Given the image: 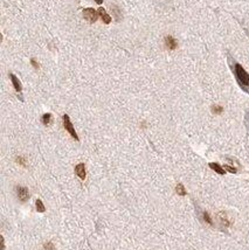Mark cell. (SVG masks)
I'll return each instance as SVG.
<instances>
[{
    "instance_id": "cell-1",
    "label": "cell",
    "mask_w": 249,
    "mask_h": 250,
    "mask_svg": "<svg viewBox=\"0 0 249 250\" xmlns=\"http://www.w3.org/2000/svg\"><path fill=\"white\" fill-rule=\"evenodd\" d=\"M235 75H236V78H237V81L239 83L241 84V87H248L249 86V75L248 72L244 70L242 66L239 64V63H236L235 64Z\"/></svg>"
},
{
    "instance_id": "cell-2",
    "label": "cell",
    "mask_w": 249,
    "mask_h": 250,
    "mask_svg": "<svg viewBox=\"0 0 249 250\" xmlns=\"http://www.w3.org/2000/svg\"><path fill=\"white\" fill-rule=\"evenodd\" d=\"M63 125H64V127H66V130L70 133L73 138L75 140H78V136H77L76 131L74 129V126H73L72 122H70V118H69V116L68 115H64L63 116Z\"/></svg>"
},
{
    "instance_id": "cell-3",
    "label": "cell",
    "mask_w": 249,
    "mask_h": 250,
    "mask_svg": "<svg viewBox=\"0 0 249 250\" xmlns=\"http://www.w3.org/2000/svg\"><path fill=\"white\" fill-rule=\"evenodd\" d=\"M83 16L84 19H87L90 24H94L96 22V20L98 18V12H96L94 8H84L83 10Z\"/></svg>"
},
{
    "instance_id": "cell-4",
    "label": "cell",
    "mask_w": 249,
    "mask_h": 250,
    "mask_svg": "<svg viewBox=\"0 0 249 250\" xmlns=\"http://www.w3.org/2000/svg\"><path fill=\"white\" fill-rule=\"evenodd\" d=\"M16 194H18V197H19V200L21 201H26L27 199L29 197V193H28V189L26 187H21V186H18L16 187Z\"/></svg>"
},
{
    "instance_id": "cell-5",
    "label": "cell",
    "mask_w": 249,
    "mask_h": 250,
    "mask_svg": "<svg viewBox=\"0 0 249 250\" xmlns=\"http://www.w3.org/2000/svg\"><path fill=\"white\" fill-rule=\"evenodd\" d=\"M165 44H166V47H167L168 49H171V50H174L178 46L176 39L173 38V36H171V35L165 36Z\"/></svg>"
},
{
    "instance_id": "cell-6",
    "label": "cell",
    "mask_w": 249,
    "mask_h": 250,
    "mask_svg": "<svg viewBox=\"0 0 249 250\" xmlns=\"http://www.w3.org/2000/svg\"><path fill=\"white\" fill-rule=\"evenodd\" d=\"M75 172H76L80 179H82V180L86 179V166H84V164H78L75 167Z\"/></svg>"
},
{
    "instance_id": "cell-7",
    "label": "cell",
    "mask_w": 249,
    "mask_h": 250,
    "mask_svg": "<svg viewBox=\"0 0 249 250\" xmlns=\"http://www.w3.org/2000/svg\"><path fill=\"white\" fill-rule=\"evenodd\" d=\"M98 15L102 18V20H103V22H104V24L108 25V24H110V22H111V16L108 14V13H106L104 8H102V7H101V8H98Z\"/></svg>"
},
{
    "instance_id": "cell-8",
    "label": "cell",
    "mask_w": 249,
    "mask_h": 250,
    "mask_svg": "<svg viewBox=\"0 0 249 250\" xmlns=\"http://www.w3.org/2000/svg\"><path fill=\"white\" fill-rule=\"evenodd\" d=\"M10 77H11V80H12V83H13V86H14V89L16 90L18 92H20L21 91V83H20V81L16 78V76L15 75H13V74H10Z\"/></svg>"
},
{
    "instance_id": "cell-9",
    "label": "cell",
    "mask_w": 249,
    "mask_h": 250,
    "mask_svg": "<svg viewBox=\"0 0 249 250\" xmlns=\"http://www.w3.org/2000/svg\"><path fill=\"white\" fill-rule=\"evenodd\" d=\"M209 167H211L212 169H214L216 173H219V174H225V169H222L220 165L219 164H216V163H211L209 164Z\"/></svg>"
},
{
    "instance_id": "cell-10",
    "label": "cell",
    "mask_w": 249,
    "mask_h": 250,
    "mask_svg": "<svg viewBox=\"0 0 249 250\" xmlns=\"http://www.w3.org/2000/svg\"><path fill=\"white\" fill-rule=\"evenodd\" d=\"M52 122V115L50 113H45L42 116V123L45 125H49Z\"/></svg>"
},
{
    "instance_id": "cell-11",
    "label": "cell",
    "mask_w": 249,
    "mask_h": 250,
    "mask_svg": "<svg viewBox=\"0 0 249 250\" xmlns=\"http://www.w3.org/2000/svg\"><path fill=\"white\" fill-rule=\"evenodd\" d=\"M176 192L179 194V195H185L186 194V191H185V188H184V186H182L181 183H178L177 187H176Z\"/></svg>"
},
{
    "instance_id": "cell-12",
    "label": "cell",
    "mask_w": 249,
    "mask_h": 250,
    "mask_svg": "<svg viewBox=\"0 0 249 250\" xmlns=\"http://www.w3.org/2000/svg\"><path fill=\"white\" fill-rule=\"evenodd\" d=\"M35 206H36L38 212L43 213L45 211H46V208H45V206H43V203H42V201H41V200H36V202H35Z\"/></svg>"
},
{
    "instance_id": "cell-13",
    "label": "cell",
    "mask_w": 249,
    "mask_h": 250,
    "mask_svg": "<svg viewBox=\"0 0 249 250\" xmlns=\"http://www.w3.org/2000/svg\"><path fill=\"white\" fill-rule=\"evenodd\" d=\"M212 111H213L214 113H216V115H219V113H221V112L223 111V109H222V106H220V105H213L212 106Z\"/></svg>"
},
{
    "instance_id": "cell-14",
    "label": "cell",
    "mask_w": 249,
    "mask_h": 250,
    "mask_svg": "<svg viewBox=\"0 0 249 250\" xmlns=\"http://www.w3.org/2000/svg\"><path fill=\"white\" fill-rule=\"evenodd\" d=\"M204 220H205V221H206L208 225H213V222H212L211 217H209V215H208V213H207V212L204 213Z\"/></svg>"
},
{
    "instance_id": "cell-15",
    "label": "cell",
    "mask_w": 249,
    "mask_h": 250,
    "mask_svg": "<svg viewBox=\"0 0 249 250\" xmlns=\"http://www.w3.org/2000/svg\"><path fill=\"white\" fill-rule=\"evenodd\" d=\"M111 8H114V12H115V14H116V18H117V20H120V11H118V8L116 7V6H111Z\"/></svg>"
},
{
    "instance_id": "cell-16",
    "label": "cell",
    "mask_w": 249,
    "mask_h": 250,
    "mask_svg": "<svg viewBox=\"0 0 249 250\" xmlns=\"http://www.w3.org/2000/svg\"><path fill=\"white\" fill-rule=\"evenodd\" d=\"M225 169L228 171V172H230V173H236V169H234V167H232V166H228V165H225Z\"/></svg>"
},
{
    "instance_id": "cell-17",
    "label": "cell",
    "mask_w": 249,
    "mask_h": 250,
    "mask_svg": "<svg viewBox=\"0 0 249 250\" xmlns=\"http://www.w3.org/2000/svg\"><path fill=\"white\" fill-rule=\"evenodd\" d=\"M16 161L20 164V165H22V166H26V161H25V159L22 157H18L16 158Z\"/></svg>"
},
{
    "instance_id": "cell-18",
    "label": "cell",
    "mask_w": 249,
    "mask_h": 250,
    "mask_svg": "<svg viewBox=\"0 0 249 250\" xmlns=\"http://www.w3.org/2000/svg\"><path fill=\"white\" fill-rule=\"evenodd\" d=\"M45 248H46V250H53L54 245H53V243L48 242V243H46V244H45Z\"/></svg>"
},
{
    "instance_id": "cell-19",
    "label": "cell",
    "mask_w": 249,
    "mask_h": 250,
    "mask_svg": "<svg viewBox=\"0 0 249 250\" xmlns=\"http://www.w3.org/2000/svg\"><path fill=\"white\" fill-rule=\"evenodd\" d=\"M31 63H32V66H33L35 69H38V68H39V63H36V61H35L34 58H32V60H31Z\"/></svg>"
},
{
    "instance_id": "cell-20",
    "label": "cell",
    "mask_w": 249,
    "mask_h": 250,
    "mask_svg": "<svg viewBox=\"0 0 249 250\" xmlns=\"http://www.w3.org/2000/svg\"><path fill=\"white\" fill-rule=\"evenodd\" d=\"M96 2H97V4H98V5H101L102 2H103V0H95Z\"/></svg>"
}]
</instances>
